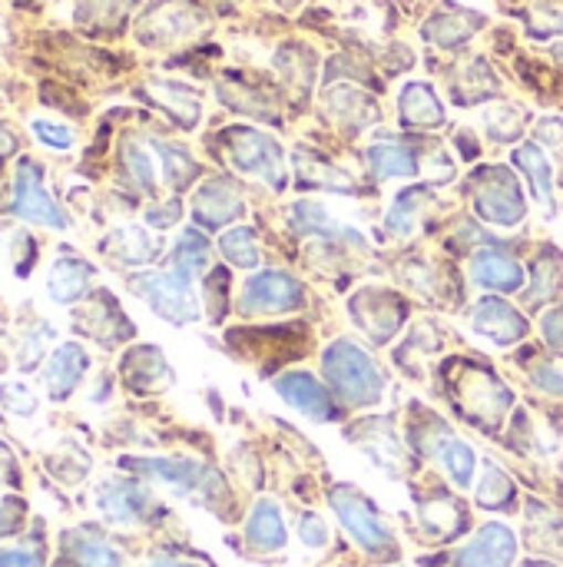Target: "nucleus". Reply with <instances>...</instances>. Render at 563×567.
<instances>
[{
	"mask_svg": "<svg viewBox=\"0 0 563 567\" xmlns=\"http://www.w3.org/2000/svg\"><path fill=\"white\" fill-rule=\"evenodd\" d=\"M544 332H548V339H551V346L554 349H561L563 346V312H551L548 319H544Z\"/></svg>",
	"mask_w": 563,
	"mask_h": 567,
	"instance_id": "3c124183",
	"label": "nucleus"
},
{
	"mask_svg": "<svg viewBox=\"0 0 563 567\" xmlns=\"http://www.w3.org/2000/svg\"><path fill=\"white\" fill-rule=\"evenodd\" d=\"M431 455L441 462V468H445L461 488L471 485V478H475V452H471L461 439H455L451 432H441V435L431 442Z\"/></svg>",
	"mask_w": 563,
	"mask_h": 567,
	"instance_id": "b1692460",
	"label": "nucleus"
},
{
	"mask_svg": "<svg viewBox=\"0 0 563 567\" xmlns=\"http://www.w3.org/2000/svg\"><path fill=\"white\" fill-rule=\"evenodd\" d=\"M295 176L305 186H325V189H352V176H345L342 169H335L332 163L312 156V153H295Z\"/></svg>",
	"mask_w": 563,
	"mask_h": 567,
	"instance_id": "cd10ccee",
	"label": "nucleus"
},
{
	"mask_svg": "<svg viewBox=\"0 0 563 567\" xmlns=\"http://www.w3.org/2000/svg\"><path fill=\"white\" fill-rule=\"evenodd\" d=\"M53 336V329L50 326H37L27 339H23V355H20V365L23 369H33L37 362H40V355H43V339H50Z\"/></svg>",
	"mask_w": 563,
	"mask_h": 567,
	"instance_id": "a19ab883",
	"label": "nucleus"
},
{
	"mask_svg": "<svg viewBox=\"0 0 563 567\" xmlns=\"http://www.w3.org/2000/svg\"><path fill=\"white\" fill-rule=\"evenodd\" d=\"M90 282H93V266L86 259H76V256H63L53 262L50 276H46V289H50V299L60 302V306H73L80 302L86 292H90Z\"/></svg>",
	"mask_w": 563,
	"mask_h": 567,
	"instance_id": "dca6fc26",
	"label": "nucleus"
},
{
	"mask_svg": "<svg viewBox=\"0 0 563 567\" xmlns=\"http://www.w3.org/2000/svg\"><path fill=\"white\" fill-rule=\"evenodd\" d=\"M103 252L123 266H146L159 256V243L146 233V229H136V226H123L116 233L106 236L103 243Z\"/></svg>",
	"mask_w": 563,
	"mask_h": 567,
	"instance_id": "aec40b11",
	"label": "nucleus"
},
{
	"mask_svg": "<svg viewBox=\"0 0 563 567\" xmlns=\"http://www.w3.org/2000/svg\"><path fill=\"white\" fill-rule=\"evenodd\" d=\"M538 276H541V282L534 286L531 299H534V302H544V299L554 292V286L561 282V269H557L554 262H541V266H538Z\"/></svg>",
	"mask_w": 563,
	"mask_h": 567,
	"instance_id": "37998d69",
	"label": "nucleus"
},
{
	"mask_svg": "<svg viewBox=\"0 0 563 567\" xmlns=\"http://www.w3.org/2000/svg\"><path fill=\"white\" fill-rule=\"evenodd\" d=\"M246 538L252 548L259 551H279L285 545V525L282 515L275 508V502H259L249 525H246Z\"/></svg>",
	"mask_w": 563,
	"mask_h": 567,
	"instance_id": "393cba45",
	"label": "nucleus"
},
{
	"mask_svg": "<svg viewBox=\"0 0 563 567\" xmlns=\"http://www.w3.org/2000/svg\"><path fill=\"white\" fill-rule=\"evenodd\" d=\"M192 23H196V17L189 13V7H186V3L166 0V3L153 7V10L143 17V23H139V37H143L146 43H166V40L183 37L186 30H192Z\"/></svg>",
	"mask_w": 563,
	"mask_h": 567,
	"instance_id": "a211bd4d",
	"label": "nucleus"
},
{
	"mask_svg": "<svg viewBox=\"0 0 563 567\" xmlns=\"http://www.w3.org/2000/svg\"><path fill=\"white\" fill-rule=\"evenodd\" d=\"M521 126H524V120H521V113L514 106H501V110L488 113V130L498 140H514L521 133Z\"/></svg>",
	"mask_w": 563,
	"mask_h": 567,
	"instance_id": "e433bc0d",
	"label": "nucleus"
},
{
	"mask_svg": "<svg viewBox=\"0 0 563 567\" xmlns=\"http://www.w3.org/2000/svg\"><path fill=\"white\" fill-rule=\"evenodd\" d=\"M531 379H534V385H538V389H548L551 395H563V375L557 372V369L544 365V369L531 372Z\"/></svg>",
	"mask_w": 563,
	"mask_h": 567,
	"instance_id": "a18cd8bd",
	"label": "nucleus"
},
{
	"mask_svg": "<svg viewBox=\"0 0 563 567\" xmlns=\"http://www.w3.org/2000/svg\"><path fill=\"white\" fill-rule=\"evenodd\" d=\"M538 136H541L544 143H554V146H561L563 123L557 120V116H551V120H541V123H538Z\"/></svg>",
	"mask_w": 563,
	"mask_h": 567,
	"instance_id": "de8ad7c7",
	"label": "nucleus"
},
{
	"mask_svg": "<svg viewBox=\"0 0 563 567\" xmlns=\"http://www.w3.org/2000/svg\"><path fill=\"white\" fill-rule=\"evenodd\" d=\"M475 203L478 213L498 226H514L524 219V199L521 189L514 183V176L501 166H491L484 173H478L475 179Z\"/></svg>",
	"mask_w": 563,
	"mask_h": 567,
	"instance_id": "423d86ee",
	"label": "nucleus"
},
{
	"mask_svg": "<svg viewBox=\"0 0 563 567\" xmlns=\"http://www.w3.org/2000/svg\"><path fill=\"white\" fill-rule=\"evenodd\" d=\"M322 365H325L329 382L335 385V392H338L345 402H352V405H372V402H378L382 385H385V382H382V372H378V365H375L358 346H352V342H335V346L325 352Z\"/></svg>",
	"mask_w": 563,
	"mask_h": 567,
	"instance_id": "f257e3e1",
	"label": "nucleus"
},
{
	"mask_svg": "<svg viewBox=\"0 0 563 567\" xmlns=\"http://www.w3.org/2000/svg\"><path fill=\"white\" fill-rule=\"evenodd\" d=\"M518 558V538L508 525H484L458 555L455 565L458 567H511Z\"/></svg>",
	"mask_w": 563,
	"mask_h": 567,
	"instance_id": "1a4fd4ad",
	"label": "nucleus"
},
{
	"mask_svg": "<svg viewBox=\"0 0 563 567\" xmlns=\"http://www.w3.org/2000/svg\"><path fill=\"white\" fill-rule=\"evenodd\" d=\"M299 538L309 545V548H322L329 542V532H325V522L319 515H302L299 518Z\"/></svg>",
	"mask_w": 563,
	"mask_h": 567,
	"instance_id": "79ce46f5",
	"label": "nucleus"
},
{
	"mask_svg": "<svg viewBox=\"0 0 563 567\" xmlns=\"http://www.w3.org/2000/svg\"><path fill=\"white\" fill-rule=\"evenodd\" d=\"M0 567H43V558L33 548H0Z\"/></svg>",
	"mask_w": 563,
	"mask_h": 567,
	"instance_id": "c03bdc74",
	"label": "nucleus"
},
{
	"mask_svg": "<svg viewBox=\"0 0 563 567\" xmlns=\"http://www.w3.org/2000/svg\"><path fill=\"white\" fill-rule=\"evenodd\" d=\"M242 196L239 189L229 183V179H212L206 183L199 193H196V203H192V216L202 223V226H226L229 219L242 216Z\"/></svg>",
	"mask_w": 563,
	"mask_h": 567,
	"instance_id": "f8f14e48",
	"label": "nucleus"
},
{
	"mask_svg": "<svg viewBox=\"0 0 563 567\" xmlns=\"http://www.w3.org/2000/svg\"><path fill=\"white\" fill-rule=\"evenodd\" d=\"M531 33H538V37L563 33V10H557V7H534V13H531Z\"/></svg>",
	"mask_w": 563,
	"mask_h": 567,
	"instance_id": "58836bf2",
	"label": "nucleus"
},
{
	"mask_svg": "<svg viewBox=\"0 0 563 567\" xmlns=\"http://www.w3.org/2000/svg\"><path fill=\"white\" fill-rule=\"evenodd\" d=\"M60 567H123V558L93 528H73L60 538Z\"/></svg>",
	"mask_w": 563,
	"mask_h": 567,
	"instance_id": "9b49d317",
	"label": "nucleus"
},
{
	"mask_svg": "<svg viewBox=\"0 0 563 567\" xmlns=\"http://www.w3.org/2000/svg\"><path fill=\"white\" fill-rule=\"evenodd\" d=\"M222 143H226L236 169L259 176V179L272 183L275 189H282L285 173H282V153H279L275 140H269L265 133L249 130V126H232L222 133Z\"/></svg>",
	"mask_w": 563,
	"mask_h": 567,
	"instance_id": "f03ea898",
	"label": "nucleus"
},
{
	"mask_svg": "<svg viewBox=\"0 0 563 567\" xmlns=\"http://www.w3.org/2000/svg\"><path fill=\"white\" fill-rule=\"evenodd\" d=\"M514 498V485L508 482V475L498 468V465H484V478H481V488H478V502L484 508H508V502Z\"/></svg>",
	"mask_w": 563,
	"mask_h": 567,
	"instance_id": "f704fd0d",
	"label": "nucleus"
},
{
	"mask_svg": "<svg viewBox=\"0 0 563 567\" xmlns=\"http://www.w3.org/2000/svg\"><path fill=\"white\" fill-rule=\"evenodd\" d=\"M23 515H27V505L20 498H3L0 502V538L17 535L23 525Z\"/></svg>",
	"mask_w": 563,
	"mask_h": 567,
	"instance_id": "ea45409f",
	"label": "nucleus"
},
{
	"mask_svg": "<svg viewBox=\"0 0 563 567\" xmlns=\"http://www.w3.org/2000/svg\"><path fill=\"white\" fill-rule=\"evenodd\" d=\"M475 329L488 339H494L498 346H508L514 339H521L528 332V322L521 319L518 309H511L508 302L501 299H484L478 309H475Z\"/></svg>",
	"mask_w": 563,
	"mask_h": 567,
	"instance_id": "f3484780",
	"label": "nucleus"
},
{
	"mask_svg": "<svg viewBox=\"0 0 563 567\" xmlns=\"http://www.w3.org/2000/svg\"><path fill=\"white\" fill-rule=\"evenodd\" d=\"M299 302H302V286L292 276H285V272H259L246 286V292L239 299V309L265 316V312H289Z\"/></svg>",
	"mask_w": 563,
	"mask_h": 567,
	"instance_id": "9d476101",
	"label": "nucleus"
},
{
	"mask_svg": "<svg viewBox=\"0 0 563 567\" xmlns=\"http://www.w3.org/2000/svg\"><path fill=\"white\" fill-rule=\"evenodd\" d=\"M17 150V140H13V133L7 130V126H0V156H10Z\"/></svg>",
	"mask_w": 563,
	"mask_h": 567,
	"instance_id": "603ef678",
	"label": "nucleus"
},
{
	"mask_svg": "<svg viewBox=\"0 0 563 567\" xmlns=\"http://www.w3.org/2000/svg\"><path fill=\"white\" fill-rule=\"evenodd\" d=\"M146 219H149L153 226H173V223L179 219V203H169L166 209H163V206H159V209H149Z\"/></svg>",
	"mask_w": 563,
	"mask_h": 567,
	"instance_id": "8fccbe9b",
	"label": "nucleus"
},
{
	"mask_svg": "<svg viewBox=\"0 0 563 567\" xmlns=\"http://www.w3.org/2000/svg\"><path fill=\"white\" fill-rule=\"evenodd\" d=\"M149 567H199V565H186V561H169V558H159V561H153Z\"/></svg>",
	"mask_w": 563,
	"mask_h": 567,
	"instance_id": "864d4df0",
	"label": "nucleus"
},
{
	"mask_svg": "<svg viewBox=\"0 0 563 567\" xmlns=\"http://www.w3.org/2000/svg\"><path fill=\"white\" fill-rule=\"evenodd\" d=\"M96 508L113 525H136L146 522V515L153 512V498L136 482L110 478L96 488Z\"/></svg>",
	"mask_w": 563,
	"mask_h": 567,
	"instance_id": "6e6552de",
	"label": "nucleus"
},
{
	"mask_svg": "<svg viewBox=\"0 0 563 567\" xmlns=\"http://www.w3.org/2000/svg\"><path fill=\"white\" fill-rule=\"evenodd\" d=\"M471 279L481 286V289H501V292H518L524 286V269L504 256V252H481L475 256V266H471Z\"/></svg>",
	"mask_w": 563,
	"mask_h": 567,
	"instance_id": "6ab92c4d",
	"label": "nucleus"
},
{
	"mask_svg": "<svg viewBox=\"0 0 563 567\" xmlns=\"http://www.w3.org/2000/svg\"><path fill=\"white\" fill-rule=\"evenodd\" d=\"M90 3H93V10H96V20H110V17L126 13V7H129L133 0H86L83 7H90Z\"/></svg>",
	"mask_w": 563,
	"mask_h": 567,
	"instance_id": "49530a36",
	"label": "nucleus"
},
{
	"mask_svg": "<svg viewBox=\"0 0 563 567\" xmlns=\"http://www.w3.org/2000/svg\"><path fill=\"white\" fill-rule=\"evenodd\" d=\"M0 405H3L7 412L20 415V419H27V415L37 412L33 392H30L27 385H17V382H3V385H0Z\"/></svg>",
	"mask_w": 563,
	"mask_h": 567,
	"instance_id": "c9c22d12",
	"label": "nucleus"
},
{
	"mask_svg": "<svg viewBox=\"0 0 563 567\" xmlns=\"http://www.w3.org/2000/svg\"><path fill=\"white\" fill-rule=\"evenodd\" d=\"M146 93H149L159 106H166L183 126H196V120H199V96L189 93V86H183V83H166V80H153V83L146 86Z\"/></svg>",
	"mask_w": 563,
	"mask_h": 567,
	"instance_id": "a878e982",
	"label": "nucleus"
},
{
	"mask_svg": "<svg viewBox=\"0 0 563 567\" xmlns=\"http://www.w3.org/2000/svg\"><path fill=\"white\" fill-rule=\"evenodd\" d=\"M169 365L153 346H136L123 359V382L136 392H156L169 385Z\"/></svg>",
	"mask_w": 563,
	"mask_h": 567,
	"instance_id": "2eb2a0df",
	"label": "nucleus"
},
{
	"mask_svg": "<svg viewBox=\"0 0 563 567\" xmlns=\"http://www.w3.org/2000/svg\"><path fill=\"white\" fill-rule=\"evenodd\" d=\"M123 166H126L129 179H133L139 189H146V193L156 189V166H153L149 150H146L139 140H126V143H123Z\"/></svg>",
	"mask_w": 563,
	"mask_h": 567,
	"instance_id": "2f4dec72",
	"label": "nucleus"
},
{
	"mask_svg": "<svg viewBox=\"0 0 563 567\" xmlns=\"http://www.w3.org/2000/svg\"><path fill=\"white\" fill-rule=\"evenodd\" d=\"M206 266H209V243L196 229L183 233V239L176 243V252H173V272L192 282Z\"/></svg>",
	"mask_w": 563,
	"mask_h": 567,
	"instance_id": "c756f323",
	"label": "nucleus"
},
{
	"mask_svg": "<svg viewBox=\"0 0 563 567\" xmlns=\"http://www.w3.org/2000/svg\"><path fill=\"white\" fill-rule=\"evenodd\" d=\"M126 468L149 475L169 488H176L179 495H202L212 498L219 492V475H212L206 465L199 462H186V458H126Z\"/></svg>",
	"mask_w": 563,
	"mask_h": 567,
	"instance_id": "20e7f679",
	"label": "nucleus"
},
{
	"mask_svg": "<svg viewBox=\"0 0 563 567\" xmlns=\"http://www.w3.org/2000/svg\"><path fill=\"white\" fill-rule=\"evenodd\" d=\"M368 163L375 179H392V176H415L418 173V159L411 150H402L395 143H378L368 150Z\"/></svg>",
	"mask_w": 563,
	"mask_h": 567,
	"instance_id": "bb28decb",
	"label": "nucleus"
},
{
	"mask_svg": "<svg viewBox=\"0 0 563 567\" xmlns=\"http://www.w3.org/2000/svg\"><path fill=\"white\" fill-rule=\"evenodd\" d=\"M86 365H90V359H86V352H83L76 342L60 346V349L50 355L46 369H43V382H46L50 399H53V402H63V399L83 382Z\"/></svg>",
	"mask_w": 563,
	"mask_h": 567,
	"instance_id": "ddd939ff",
	"label": "nucleus"
},
{
	"mask_svg": "<svg viewBox=\"0 0 563 567\" xmlns=\"http://www.w3.org/2000/svg\"><path fill=\"white\" fill-rule=\"evenodd\" d=\"M86 319H96V322H80V329L86 336H93L96 342H103V346H113V342H119V339H126L133 332L126 316L116 309V302L110 296H100L96 306L86 312Z\"/></svg>",
	"mask_w": 563,
	"mask_h": 567,
	"instance_id": "5701e85b",
	"label": "nucleus"
},
{
	"mask_svg": "<svg viewBox=\"0 0 563 567\" xmlns=\"http://www.w3.org/2000/svg\"><path fill=\"white\" fill-rule=\"evenodd\" d=\"M33 133H37L40 143H46V146H53V150H70V146L76 143V136H73L66 126L50 123V120H33Z\"/></svg>",
	"mask_w": 563,
	"mask_h": 567,
	"instance_id": "4c0bfd02",
	"label": "nucleus"
},
{
	"mask_svg": "<svg viewBox=\"0 0 563 567\" xmlns=\"http://www.w3.org/2000/svg\"><path fill=\"white\" fill-rule=\"evenodd\" d=\"M332 508L338 512L342 525L348 528V535H352L365 551H372V555L392 551V535H388V528L378 522V515L368 508V502H365L358 492H352V488H335V492H332Z\"/></svg>",
	"mask_w": 563,
	"mask_h": 567,
	"instance_id": "0eeeda50",
	"label": "nucleus"
},
{
	"mask_svg": "<svg viewBox=\"0 0 563 567\" xmlns=\"http://www.w3.org/2000/svg\"><path fill=\"white\" fill-rule=\"evenodd\" d=\"M557 56H563V47H557Z\"/></svg>",
	"mask_w": 563,
	"mask_h": 567,
	"instance_id": "5fc2aeb1",
	"label": "nucleus"
},
{
	"mask_svg": "<svg viewBox=\"0 0 563 567\" xmlns=\"http://www.w3.org/2000/svg\"><path fill=\"white\" fill-rule=\"evenodd\" d=\"M421 203H425V189H408L395 199L392 213H388V229L395 236H408L418 223V213H421Z\"/></svg>",
	"mask_w": 563,
	"mask_h": 567,
	"instance_id": "72a5a7b5",
	"label": "nucleus"
},
{
	"mask_svg": "<svg viewBox=\"0 0 563 567\" xmlns=\"http://www.w3.org/2000/svg\"><path fill=\"white\" fill-rule=\"evenodd\" d=\"M275 389L289 405H295L309 419H319V422L335 419V405L329 402V395L322 392V385L309 372H289L275 382Z\"/></svg>",
	"mask_w": 563,
	"mask_h": 567,
	"instance_id": "4468645a",
	"label": "nucleus"
},
{
	"mask_svg": "<svg viewBox=\"0 0 563 567\" xmlns=\"http://www.w3.org/2000/svg\"><path fill=\"white\" fill-rule=\"evenodd\" d=\"M398 113L408 126H438L445 120V110L438 103V96L431 93V86L425 83H408L402 90L398 100Z\"/></svg>",
	"mask_w": 563,
	"mask_h": 567,
	"instance_id": "4be33fe9",
	"label": "nucleus"
},
{
	"mask_svg": "<svg viewBox=\"0 0 563 567\" xmlns=\"http://www.w3.org/2000/svg\"><path fill=\"white\" fill-rule=\"evenodd\" d=\"M13 216L50 226V229H66V216L53 203V196L43 186V169L33 159L17 163V179H13Z\"/></svg>",
	"mask_w": 563,
	"mask_h": 567,
	"instance_id": "39448f33",
	"label": "nucleus"
},
{
	"mask_svg": "<svg viewBox=\"0 0 563 567\" xmlns=\"http://www.w3.org/2000/svg\"><path fill=\"white\" fill-rule=\"evenodd\" d=\"M219 249H222V256L232 266H242V269L259 266V249H256V233L252 229H232V233H226L219 239Z\"/></svg>",
	"mask_w": 563,
	"mask_h": 567,
	"instance_id": "473e14b6",
	"label": "nucleus"
},
{
	"mask_svg": "<svg viewBox=\"0 0 563 567\" xmlns=\"http://www.w3.org/2000/svg\"><path fill=\"white\" fill-rule=\"evenodd\" d=\"M153 150L159 153L163 159V176L173 189H186L196 176H199V166L196 159L183 150V146H173V143H153Z\"/></svg>",
	"mask_w": 563,
	"mask_h": 567,
	"instance_id": "7c9ffc66",
	"label": "nucleus"
},
{
	"mask_svg": "<svg viewBox=\"0 0 563 567\" xmlns=\"http://www.w3.org/2000/svg\"><path fill=\"white\" fill-rule=\"evenodd\" d=\"M133 289L166 322H196L199 319V302L192 296V282L176 272H143L133 279Z\"/></svg>",
	"mask_w": 563,
	"mask_h": 567,
	"instance_id": "7ed1b4c3",
	"label": "nucleus"
},
{
	"mask_svg": "<svg viewBox=\"0 0 563 567\" xmlns=\"http://www.w3.org/2000/svg\"><path fill=\"white\" fill-rule=\"evenodd\" d=\"M382 302H385V299H378V309L372 306V316H385ZM378 322H382V319H378ZM362 326H368V332L382 342V339H388V336H392V329L398 326V319H388V326H375V319H368V322H362Z\"/></svg>",
	"mask_w": 563,
	"mask_h": 567,
	"instance_id": "09e8293b",
	"label": "nucleus"
},
{
	"mask_svg": "<svg viewBox=\"0 0 563 567\" xmlns=\"http://www.w3.org/2000/svg\"><path fill=\"white\" fill-rule=\"evenodd\" d=\"M478 27H481V17L478 13L448 10V13H438V17H431L425 23V40H431L438 47H461Z\"/></svg>",
	"mask_w": 563,
	"mask_h": 567,
	"instance_id": "412c9836",
	"label": "nucleus"
},
{
	"mask_svg": "<svg viewBox=\"0 0 563 567\" xmlns=\"http://www.w3.org/2000/svg\"><path fill=\"white\" fill-rule=\"evenodd\" d=\"M514 159H518V166L528 173L534 196H538L541 203L551 206V196H554V173H551V163H548V156L541 153V146L528 143V146H521V150L514 153Z\"/></svg>",
	"mask_w": 563,
	"mask_h": 567,
	"instance_id": "c85d7f7f",
	"label": "nucleus"
}]
</instances>
